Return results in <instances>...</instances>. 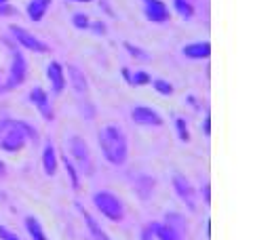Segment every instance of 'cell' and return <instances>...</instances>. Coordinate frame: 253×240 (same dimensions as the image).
<instances>
[{
  "label": "cell",
  "instance_id": "6da1fadb",
  "mask_svg": "<svg viewBox=\"0 0 253 240\" xmlns=\"http://www.w3.org/2000/svg\"><path fill=\"white\" fill-rule=\"evenodd\" d=\"M99 146L104 150L106 160H110L112 164H123L126 160L129 148H126V139L118 126L110 124V126H104V129L99 131Z\"/></svg>",
  "mask_w": 253,
  "mask_h": 240
},
{
  "label": "cell",
  "instance_id": "5b68a950",
  "mask_svg": "<svg viewBox=\"0 0 253 240\" xmlns=\"http://www.w3.org/2000/svg\"><path fill=\"white\" fill-rule=\"evenodd\" d=\"M173 188H175L177 196L181 198V202H184L190 211H196V190L184 175H173Z\"/></svg>",
  "mask_w": 253,
  "mask_h": 240
},
{
  "label": "cell",
  "instance_id": "8fae6325",
  "mask_svg": "<svg viewBox=\"0 0 253 240\" xmlns=\"http://www.w3.org/2000/svg\"><path fill=\"white\" fill-rule=\"evenodd\" d=\"M68 74H70V82H72L74 93L84 95L86 91H89V82H86V76L83 74V70H81V68L68 66Z\"/></svg>",
  "mask_w": 253,
  "mask_h": 240
},
{
  "label": "cell",
  "instance_id": "f546056e",
  "mask_svg": "<svg viewBox=\"0 0 253 240\" xmlns=\"http://www.w3.org/2000/svg\"><path fill=\"white\" fill-rule=\"evenodd\" d=\"M93 28H95V30H97V32H99V36H101V34H104V26H101V23H95V26H93Z\"/></svg>",
  "mask_w": 253,
  "mask_h": 240
},
{
  "label": "cell",
  "instance_id": "9a60e30c",
  "mask_svg": "<svg viewBox=\"0 0 253 240\" xmlns=\"http://www.w3.org/2000/svg\"><path fill=\"white\" fill-rule=\"evenodd\" d=\"M42 166H44V173H46V175H55V173H57V156H55L53 146H46V148H44Z\"/></svg>",
  "mask_w": 253,
  "mask_h": 240
},
{
  "label": "cell",
  "instance_id": "ac0fdd59",
  "mask_svg": "<svg viewBox=\"0 0 253 240\" xmlns=\"http://www.w3.org/2000/svg\"><path fill=\"white\" fill-rule=\"evenodd\" d=\"M165 226H169L171 230H175L179 236H184L186 238V221L181 215H175V213H169L167 215V219H165Z\"/></svg>",
  "mask_w": 253,
  "mask_h": 240
},
{
  "label": "cell",
  "instance_id": "3957f363",
  "mask_svg": "<svg viewBox=\"0 0 253 240\" xmlns=\"http://www.w3.org/2000/svg\"><path fill=\"white\" fill-rule=\"evenodd\" d=\"M93 202L108 219H112V221H121L123 219L125 211H123V202L118 200V196L110 194V192H97V194L93 196Z\"/></svg>",
  "mask_w": 253,
  "mask_h": 240
},
{
  "label": "cell",
  "instance_id": "603a6c76",
  "mask_svg": "<svg viewBox=\"0 0 253 240\" xmlns=\"http://www.w3.org/2000/svg\"><path fill=\"white\" fill-rule=\"evenodd\" d=\"M154 89L161 93V95H171L173 93V86L169 82H165V80H156L154 82Z\"/></svg>",
  "mask_w": 253,
  "mask_h": 240
},
{
  "label": "cell",
  "instance_id": "ba28073f",
  "mask_svg": "<svg viewBox=\"0 0 253 240\" xmlns=\"http://www.w3.org/2000/svg\"><path fill=\"white\" fill-rule=\"evenodd\" d=\"M23 80H26V59H23V55L17 51L13 55V66H11V76H9V86L15 89V86H19Z\"/></svg>",
  "mask_w": 253,
  "mask_h": 240
},
{
  "label": "cell",
  "instance_id": "7402d4cb",
  "mask_svg": "<svg viewBox=\"0 0 253 240\" xmlns=\"http://www.w3.org/2000/svg\"><path fill=\"white\" fill-rule=\"evenodd\" d=\"M150 82V76H148V72H137L135 76H131V84H135V86H144Z\"/></svg>",
  "mask_w": 253,
  "mask_h": 240
},
{
  "label": "cell",
  "instance_id": "5bb4252c",
  "mask_svg": "<svg viewBox=\"0 0 253 240\" xmlns=\"http://www.w3.org/2000/svg\"><path fill=\"white\" fill-rule=\"evenodd\" d=\"M49 4H51V0H32L30 6H28L30 19H32V21H41V19L44 17L46 9H49Z\"/></svg>",
  "mask_w": 253,
  "mask_h": 240
},
{
  "label": "cell",
  "instance_id": "83f0119b",
  "mask_svg": "<svg viewBox=\"0 0 253 240\" xmlns=\"http://www.w3.org/2000/svg\"><path fill=\"white\" fill-rule=\"evenodd\" d=\"M205 200H207V204H211V192H209V186H205Z\"/></svg>",
  "mask_w": 253,
  "mask_h": 240
},
{
  "label": "cell",
  "instance_id": "d6a6232c",
  "mask_svg": "<svg viewBox=\"0 0 253 240\" xmlns=\"http://www.w3.org/2000/svg\"><path fill=\"white\" fill-rule=\"evenodd\" d=\"M2 2H6V0H0V4H2Z\"/></svg>",
  "mask_w": 253,
  "mask_h": 240
},
{
  "label": "cell",
  "instance_id": "f1b7e54d",
  "mask_svg": "<svg viewBox=\"0 0 253 240\" xmlns=\"http://www.w3.org/2000/svg\"><path fill=\"white\" fill-rule=\"evenodd\" d=\"M209 131H211V116L207 118V122H205V133L209 135Z\"/></svg>",
  "mask_w": 253,
  "mask_h": 240
},
{
  "label": "cell",
  "instance_id": "d4e9b609",
  "mask_svg": "<svg viewBox=\"0 0 253 240\" xmlns=\"http://www.w3.org/2000/svg\"><path fill=\"white\" fill-rule=\"evenodd\" d=\"M175 129L179 131L181 141H188V139H190V135H188V131H186V124H184V118H175Z\"/></svg>",
  "mask_w": 253,
  "mask_h": 240
},
{
  "label": "cell",
  "instance_id": "7c38bea8",
  "mask_svg": "<svg viewBox=\"0 0 253 240\" xmlns=\"http://www.w3.org/2000/svg\"><path fill=\"white\" fill-rule=\"evenodd\" d=\"M46 74H49L51 82H53V91L55 93H61L63 86H66V78H63V70L57 61H51L49 63V70H46Z\"/></svg>",
  "mask_w": 253,
  "mask_h": 240
},
{
  "label": "cell",
  "instance_id": "d6986e66",
  "mask_svg": "<svg viewBox=\"0 0 253 240\" xmlns=\"http://www.w3.org/2000/svg\"><path fill=\"white\" fill-rule=\"evenodd\" d=\"M26 228H28V232L32 234V238H34V240H46L44 232H42V228H41V223H38L34 217H28V219H26Z\"/></svg>",
  "mask_w": 253,
  "mask_h": 240
},
{
  "label": "cell",
  "instance_id": "44dd1931",
  "mask_svg": "<svg viewBox=\"0 0 253 240\" xmlns=\"http://www.w3.org/2000/svg\"><path fill=\"white\" fill-rule=\"evenodd\" d=\"M125 49L129 51L135 59H139V61H150V55H148V53H144L141 49H137V46H133V44H129V42H125Z\"/></svg>",
  "mask_w": 253,
  "mask_h": 240
},
{
  "label": "cell",
  "instance_id": "2e32d148",
  "mask_svg": "<svg viewBox=\"0 0 253 240\" xmlns=\"http://www.w3.org/2000/svg\"><path fill=\"white\" fill-rule=\"evenodd\" d=\"M152 232H154V236L158 240H186L184 236H179L175 230H171L169 226H158V223H152Z\"/></svg>",
  "mask_w": 253,
  "mask_h": 240
},
{
  "label": "cell",
  "instance_id": "4316f807",
  "mask_svg": "<svg viewBox=\"0 0 253 240\" xmlns=\"http://www.w3.org/2000/svg\"><path fill=\"white\" fill-rule=\"evenodd\" d=\"M0 240H19V238L15 236L11 230H6L4 226H0Z\"/></svg>",
  "mask_w": 253,
  "mask_h": 240
},
{
  "label": "cell",
  "instance_id": "30bf717a",
  "mask_svg": "<svg viewBox=\"0 0 253 240\" xmlns=\"http://www.w3.org/2000/svg\"><path fill=\"white\" fill-rule=\"evenodd\" d=\"M30 101L36 106V110L41 112V114L46 118V120H53V110H51V103L46 99V93L41 89V86H36V89H32L30 93Z\"/></svg>",
  "mask_w": 253,
  "mask_h": 240
},
{
  "label": "cell",
  "instance_id": "4fadbf2b",
  "mask_svg": "<svg viewBox=\"0 0 253 240\" xmlns=\"http://www.w3.org/2000/svg\"><path fill=\"white\" fill-rule=\"evenodd\" d=\"M184 55L190 59H205L211 55V44L209 42H194V44H188L184 49Z\"/></svg>",
  "mask_w": 253,
  "mask_h": 240
},
{
  "label": "cell",
  "instance_id": "cb8c5ba5",
  "mask_svg": "<svg viewBox=\"0 0 253 240\" xmlns=\"http://www.w3.org/2000/svg\"><path fill=\"white\" fill-rule=\"evenodd\" d=\"M63 162H66V171H68V175H70V179H72V188L78 190V175H76V169L72 166V162H70V160H63Z\"/></svg>",
  "mask_w": 253,
  "mask_h": 240
},
{
  "label": "cell",
  "instance_id": "ffe728a7",
  "mask_svg": "<svg viewBox=\"0 0 253 240\" xmlns=\"http://www.w3.org/2000/svg\"><path fill=\"white\" fill-rule=\"evenodd\" d=\"M175 9H177V13H179L184 19H192L194 6L190 4V0H175Z\"/></svg>",
  "mask_w": 253,
  "mask_h": 240
},
{
  "label": "cell",
  "instance_id": "7a4b0ae2",
  "mask_svg": "<svg viewBox=\"0 0 253 240\" xmlns=\"http://www.w3.org/2000/svg\"><path fill=\"white\" fill-rule=\"evenodd\" d=\"M26 135L36 141V131L19 120H0V146L6 152H17L26 143Z\"/></svg>",
  "mask_w": 253,
  "mask_h": 240
},
{
  "label": "cell",
  "instance_id": "1f68e13d",
  "mask_svg": "<svg viewBox=\"0 0 253 240\" xmlns=\"http://www.w3.org/2000/svg\"><path fill=\"white\" fill-rule=\"evenodd\" d=\"M76 2H89V0H76Z\"/></svg>",
  "mask_w": 253,
  "mask_h": 240
},
{
  "label": "cell",
  "instance_id": "484cf974",
  "mask_svg": "<svg viewBox=\"0 0 253 240\" xmlns=\"http://www.w3.org/2000/svg\"><path fill=\"white\" fill-rule=\"evenodd\" d=\"M72 23H74L76 28H89V19H86L84 13H76L74 17H72Z\"/></svg>",
  "mask_w": 253,
  "mask_h": 240
},
{
  "label": "cell",
  "instance_id": "4dcf8cb0",
  "mask_svg": "<svg viewBox=\"0 0 253 240\" xmlns=\"http://www.w3.org/2000/svg\"><path fill=\"white\" fill-rule=\"evenodd\" d=\"M188 103H190V106H194V108H196V99H194V97H188Z\"/></svg>",
  "mask_w": 253,
  "mask_h": 240
},
{
  "label": "cell",
  "instance_id": "e0dca14e",
  "mask_svg": "<svg viewBox=\"0 0 253 240\" xmlns=\"http://www.w3.org/2000/svg\"><path fill=\"white\" fill-rule=\"evenodd\" d=\"M83 217H84V223H86V228H89V232L93 234V238H95V240H112V238H110V236L106 234L104 230L99 228V223L95 221V219H93V217H91V215L86 213V211H83Z\"/></svg>",
  "mask_w": 253,
  "mask_h": 240
},
{
  "label": "cell",
  "instance_id": "9c48e42d",
  "mask_svg": "<svg viewBox=\"0 0 253 240\" xmlns=\"http://www.w3.org/2000/svg\"><path fill=\"white\" fill-rule=\"evenodd\" d=\"M144 9H146V17L150 21H167L169 19V13H167V6H165L161 0H144Z\"/></svg>",
  "mask_w": 253,
  "mask_h": 240
},
{
  "label": "cell",
  "instance_id": "52a82bcc",
  "mask_svg": "<svg viewBox=\"0 0 253 240\" xmlns=\"http://www.w3.org/2000/svg\"><path fill=\"white\" fill-rule=\"evenodd\" d=\"M11 32H13L15 38H17L28 51H34V53H46V51H49V49H46V44H42L41 40H36L28 30H23L19 26H11Z\"/></svg>",
  "mask_w": 253,
  "mask_h": 240
},
{
  "label": "cell",
  "instance_id": "8992f818",
  "mask_svg": "<svg viewBox=\"0 0 253 240\" xmlns=\"http://www.w3.org/2000/svg\"><path fill=\"white\" fill-rule=\"evenodd\" d=\"M131 118H133V122L141 124V126H161L163 124V118L148 106H137L131 112Z\"/></svg>",
  "mask_w": 253,
  "mask_h": 240
},
{
  "label": "cell",
  "instance_id": "277c9868",
  "mask_svg": "<svg viewBox=\"0 0 253 240\" xmlns=\"http://www.w3.org/2000/svg\"><path fill=\"white\" fill-rule=\"evenodd\" d=\"M70 146V154L76 160V166L81 169L83 175H91L93 173V162H91V152H89V146L84 143L83 137H70L68 141Z\"/></svg>",
  "mask_w": 253,
  "mask_h": 240
}]
</instances>
